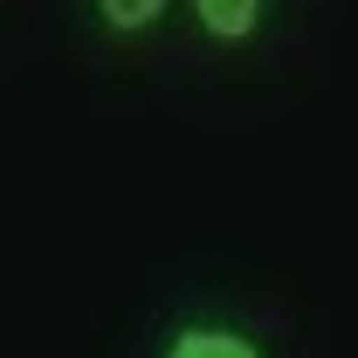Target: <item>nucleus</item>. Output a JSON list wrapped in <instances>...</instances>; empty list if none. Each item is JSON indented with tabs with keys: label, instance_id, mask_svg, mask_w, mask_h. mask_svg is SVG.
Here are the masks:
<instances>
[{
	"label": "nucleus",
	"instance_id": "nucleus-1",
	"mask_svg": "<svg viewBox=\"0 0 358 358\" xmlns=\"http://www.w3.org/2000/svg\"><path fill=\"white\" fill-rule=\"evenodd\" d=\"M159 358H268V345L248 324H227V317H179Z\"/></svg>",
	"mask_w": 358,
	"mask_h": 358
},
{
	"label": "nucleus",
	"instance_id": "nucleus-2",
	"mask_svg": "<svg viewBox=\"0 0 358 358\" xmlns=\"http://www.w3.org/2000/svg\"><path fill=\"white\" fill-rule=\"evenodd\" d=\"M186 14H193V28H200L207 42L241 48V42H255V35H262L268 0H186Z\"/></svg>",
	"mask_w": 358,
	"mask_h": 358
},
{
	"label": "nucleus",
	"instance_id": "nucleus-3",
	"mask_svg": "<svg viewBox=\"0 0 358 358\" xmlns=\"http://www.w3.org/2000/svg\"><path fill=\"white\" fill-rule=\"evenodd\" d=\"M90 14H96V28H103V35L138 42V35H152V28L173 14V0H90Z\"/></svg>",
	"mask_w": 358,
	"mask_h": 358
}]
</instances>
